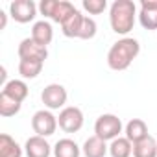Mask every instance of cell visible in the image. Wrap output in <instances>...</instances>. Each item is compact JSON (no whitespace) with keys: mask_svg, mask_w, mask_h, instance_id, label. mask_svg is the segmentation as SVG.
Listing matches in <instances>:
<instances>
[{"mask_svg":"<svg viewBox=\"0 0 157 157\" xmlns=\"http://www.w3.org/2000/svg\"><path fill=\"white\" fill-rule=\"evenodd\" d=\"M43 65L41 61H26V59H21L19 61V74L24 78V80H33L37 78L43 70Z\"/></svg>","mask_w":157,"mask_h":157,"instance_id":"22","label":"cell"},{"mask_svg":"<svg viewBox=\"0 0 157 157\" xmlns=\"http://www.w3.org/2000/svg\"><path fill=\"white\" fill-rule=\"evenodd\" d=\"M83 17L80 13V10L76 8V11H72L63 22H61V32L65 37H78L80 35V30H82V24H83Z\"/></svg>","mask_w":157,"mask_h":157,"instance_id":"13","label":"cell"},{"mask_svg":"<svg viewBox=\"0 0 157 157\" xmlns=\"http://www.w3.org/2000/svg\"><path fill=\"white\" fill-rule=\"evenodd\" d=\"M57 124L59 128L65 131V133H76L80 131L82 126H83V113L80 107L76 105H68V107H63L59 117H57Z\"/></svg>","mask_w":157,"mask_h":157,"instance_id":"6","label":"cell"},{"mask_svg":"<svg viewBox=\"0 0 157 157\" xmlns=\"http://www.w3.org/2000/svg\"><path fill=\"white\" fill-rule=\"evenodd\" d=\"M137 19V6L133 0H115L109 8V24L111 30L118 35H128Z\"/></svg>","mask_w":157,"mask_h":157,"instance_id":"2","label":"cell"},{"mask_svg":"<svg viewBox=\"0 0 157 157\" xmlns=\"http://www.w3.org/2000/svg\"><path fill=\"white\" fill-rule=\"evenodd\" d=\"M139 22L144 30H157V0H140Z\"/></svg>","mask_w":157,"mask_h":157,"instance_id":"10","label":"cell"},{"mask_svg":"<svg viewBox=\"0 0 157 157\" xmlns=\"http://www.w3.org/2000/svg\"><path fill=\"white\" fill-rule=\"evenodd\" d=\"M67 89L63 87V85H59V83H50V85H46L44 89H43V93H41V100H43V104H44V107H48L50 111L52 109H61V107H65V104H67Z\"/></svg>","mask_w":157,"mask_h":157,"instance_id":"7","label":"cell"},{"mask_svg":"<svg viewBox=\"0 0 157 157\" xmlns=\"http://www.w3.org/2000/svg\"><path fill=\"white\" fill-rule=\"evenodd\" d=\"M0 30H4L6 28V22H8V15H6V11H0Z\"/></svg>","mask_w":157,"mask_h":157,"instance_id":"25","label":"cell"},{"mask_svg":"<svg viewBox=\"0 0 157 157\" xmlns=\"http://www.w3.org/2000/svg\"><path fill=\"white\" fill-rule=\"evenodd\" d=\"M0 157H22L21 144L8 133L0 135Z\"/></svg>","mask_w":157,"mask_h":157,"instance_id":"16","label":"cell"},{"mask_svg":"<svg viewBox=\"0 0 157 157\" xmlns=\"http://www.w3.org/2000/svg\"><path fill=\"white\" fill-rule=\"evenodd\" d=\"M39 11L41 15L48 17L50 21L61 24L72 11H76V8L68 0H43L39 4Z\"/></svg>","mask_w":157,"mask_h":157,"instance_id":"4","label":"cell"},{"mask_svg":"<svg viewBox=\"0 0 157 157\" xmlns=\"http://www.w3.org/2000/svg\"><path fill=\"white\" fill-rule=\"evenodd\" d=\"M57 118L52 115V111L50 109H39L33 117H32V129H33V133L35 135H39V137H50V135H54L56 133V129H57Z\"/></svg>","mask_w":157,"mask_h":157,"instance_id":"5","label":"cell"},{"mask_svg":"<svg viewBox=\"0 0 157 157\" xmlns=\"http://www.w3.org/2000/svg\"><path fill=\"white\" fill-rule=\"evenodd\" d=\"M96 35V22H94V19H91V17H83V24H82V30H80V35H78V39H93Z\"/></svg>","mask_w":157,"mask_h":157,"instance_id":"23","label":"cell"},{"mask_svg":"<svg viewBox=\"0 0 157 157\" xmlns=\"http://www.w3.org/2000/svg\"><path fill=\"white\" fill-rule=\"evenodd\" d=\"M82 150L72 139H59L54 146V157H80Z\"/></svg>","mask_w":157,"mask_h":157,"instance_id":"17","label":"cell"},{"mask_svg":"<svg viewBox=\"0 0 157 157\" xmlns=\"http://www.w3.org/2000/svg\"><path fill=\"white\" fill-rule=\"evenodd\" d=\"M24 151L28 157H50L52 153V146L48 144V140L44 137L33 135L26 140L24 144Z\"/></svg>","mask_w":157,"mask_h":157,"instance_id":"11","label":"cell"},{"mask_svg":"<svg viewBox=\"0 0 157 157\" xmlns=\"http://www.w3.org/2000/svg\"><path fill=\"white\" fill-rule=\"evenodd\" d=\"M109 153L111 157H129L133 153V142L126 137H117L109 144Z\"/></svg>","mask_w":157,"mask_h":157,"instance_id":"20","label":"cell"},{"mask_svg":"<svg viewBox=\"0 0 157 157\" xmlns=\"http://www.w3.org/2000/svg\"><path fill=\"white\" fill-rule=\"evenodd\" d=\"M10 15L13 17V21L26 24L32 22L37 15V6L33 0H15L10 4Z\"/></svg>","mask_w":157,"mask_h":157,"instance_id":"8","label":"cell"},{"mask_svg":"<svg viewBox=\"0 0 157 157\" xmlns=\"http://www.w3.org/2000/svg\"><path fill=\"white\" fill-rule=\"evenodd\" d=\"M109 151V146L104 139L93 135L83 142V155L85 157H105V153Z\"/></svg>","mask_w":157,"mask_h":157,"instance_id":"14","label":"cell"},{"mask_svg":"<svg viewBox=\"0 0 157 157\" xmlns=\"http://www.w3.org/2000/svg\"><path fill=\"white\" fill-rule=\"evenodd\" d=\"M122 133V120L117 117V115H111V113H105V115H100L94 122V135L104 139L105 142L107 140H115L117 137H120Z\"/></svg>","mask_w":157,"mask_h":157,"instance_id":"3","label":"cell"},{"mask_svg":"<svg viewBox=\"0 0 157 157\" xmlns=\"http://www.w3.org/2000/svg\"><path fill=\"white\" fill-rule=\"evenodd\" d=\"M32 39L41 44V46H48L54 39V30H52V24L48 21H37L32 28Z\"/></svg>","mask_w":157,"mask_h":157,"instance_id":"12","label":"cell"},{"mask_svg":"<svg viewBox=\"0 0 157 157\" xmlns=\"http://www.w3.org/2000/svg\"><path fill=\"white\" fill-rule=\"evenodd\" d=\"M21 107H22L21 102H17L15 98L8 96L6 93H0V115L2 117H6V118L15 117L21 111Z\"/></svg>","mask_w":157,"mask_h":157,"instance_id":"21","label":"cell"},{"mask_svg":"<svg viewBox=\"0 0 157 157\" xmlns=\"http://www.w3.org/2000/svg\"><path fill=\"white\" fill-rule=\"evenodd\" d=\"M2 93H6L8 96H11V98H15L17 102H21V104H22V102L28 98L30 89H28V85H26L22 80H10V82L4 85Z\"/></svg>","mask_w":157,"mask_h":157,"instance_id":"18","label":"cell"},{"mask_svg":"<svg viewBox=\"0 0 157 157\" xmlns=\"http://www.w3.org/2000/svg\"><path fill=\"white\" fill-rule=\"evenodd\" d=\"M148 137V126L142 118H131L126 124V139L131 140L133 144Z\"/></svg>","mask_w":157,"mask_h":157,"instance_id":"15","label":"cell"},{"mask_svg":"<svg viewBox=\"0 0 157 157\" xmlns=\"http://www.w3.org/2000/svg\"><path fill=\"white\" fill-rule=\"evenodd\" d=\"M133 157H157V140L148 135L133 144Z\"/></svg>","mask_w":157,"mask_h":157,"instance_id":"19","label":"cell"},{"mask_svg":"<svg viewBox=\"0 0 157 157\" xmlns=\"http://www.w3.org/2000/svg\"><path fill=\"white\" fill-rule=\"evenodd\" d=\"M82 6L89 15H100L107 10V0H83Z\"/></svg>","mask_w":157,"mask_h":157,"instance_id":"24","label":"cell"},{"mask_svg":"<svg viewBox=\"0 0 157 157\" xmlns=\"http://www.w3.org/2000/svg\"><path fill=\"white\" fill-rule=\"evenodd\" d=\"M140 52V44L133 37H122L107 52V65L111 70H126Z\"/></svg>","mask_w":157,"mask_h":157,"instance_id":"1","label":"cell"},{"mask_svg":"<svg viewBox=\"0 0 157 157\" xmlns=\"http://www.w3.org/2000/svg\"><path fill=\"white\" fill-rule=\"evenodd\" d=\"M19 57L26 59V61H41V63H44V59L48 57V50L44 46L37 44L32 37H26L19 44Z\"/></svg>","mask_w":157,"mask_h":157,"instance_id":"9","label":"cell"}]
</instances>
